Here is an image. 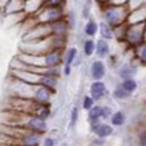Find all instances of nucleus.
<instances>
[{
  "mask_svg": "<svg viewBox=\"0 0 146 146\" xmlns=\"http://www.w3.org/2000/svg\"><path fill=\"white\" fill-rule=\"evenodd\" d=\"M10 80V89H8V95L10 96H18V98H26V99H31L39 103H52L53 96L56 92L53 89L43 87V85H34V84H29L21 80H16L14 77H8Z\"/></svg>",
  "mask_w": 146,
  "mask_h": 146,
  "instance_id": "1",
  "label": "nucleus"
},
{
  "mask_svg": "<svg viewBox=\"0 0 146 146\" xmlns=\"http://www.w3.org/2000/svg\"><path fill=\"white\" fill-rule=\"evenodd\" d=\"M11 114V119H8V125L10 126H15V127H22V129H26V130H31L36 131L42 135H45L47 131H49V123L47 119L38 116L35 114H29V112H21V111H14L10 110Z\"/></svg>",
  "mask_w": 146,
  "mask_h": 146,
  "instance_id": "2",
  "label": "nucleus"
},
{
  "mask_svg": "<svg viewBox=\"0 0 146 146\" xmlns=\"http://www.w3.org/2000/svg\"><path fill=\"white\" fill-rule=\"evenodd\" d=\"M10 76L16 78V80L25 81V83L47 87V88L53 89L54 92H57L58 85H60V78H61V77H57V76L41 74V73H35V72H31V70L19 69V68H10Z\"/></svg>",
  "mask_w": 146,
  "mask_h": 146,
  "instance_id": "3",
  "label": "nucleus"
},
{
  "mask_svg": "<svg viewBox=\"0 0 146 146\" xmlns=\"http://www.w3.org/2000/svg\"><path fill=\"white\" fill-rule=\"evenodd\" d=\"M16 58L21 61L35 66H53V65H62L64 64V50L62 49H54L46 53L39 54H29V53H19Z\"/></svg>",
  "mask_w": 146,
  "mask_h": 146,
  "instance_id": "4",
  "label": "nucleus"
},
{
  "mask_svg": "<svg viewBox=\"0 0 146 146\" xmlns=\"http://www.w3.org/2000/svg\"><path fill=\"white\" fill-rule=\"evenodd\" d=\"M130 12L129 4H114L108 3L100 7V15L102 19L108 22L111 26H119L123 23H127V16Z\"/></svg>",
  "mask_w": 146,
  "mask_h": 146,
  "instance_id": "5",
  "label": "nucleus"
},
{
  "mask_svg": "<svg viewBox=\"0 0 146 146\" xmlns=\"http://www.w3.org/2000/svg\"><path fill=\"white\" fill-rule=\"evenodd\" d=\"M145 42V23H127L123 42L127 49L133 50L134 47Z\"/></svg>",
  "mask_w": 146,
  "mask_h": 146,
  "instance_id": "6",
  "label": "nucleus"
},
{
  "mask_svg": "<svg viewBox=\"0 0 146 146\" xmlns=\"http://www.w3.org/2000/svg\"><path fill=\"white\" fill-rule=\"evenodd\" d=\"M66 11L65 7H56V5H43L41 11L33 16L35 23H46L50 25L53 22L60 21L62 18H66Z\"/></svg>",
  "mask_w": 146,
  "mask_h": 146,
  "instance_id": "7",
  "label": "nucleus"
},
{
  "mask_svg": "<svg viewBox=\"0 0 146 146\" xmlns=\"http://www.w3.org/2000/svg\"><path fill=\"white\" fill-rule=\"evenodd\" d=\"M15 127V126H14ZM18 134H12L11 138L16 139L18 143H21L23 146H39L42 145V139L43 135L36 133V131L31 130H26V129H22V127H15Z\"/></svg>",
  "mask_w": 146,
  "mask_h": 146,
  "instance_id": "8",
  "label": "nucleus"
},
{
  "mask_svg": "<svg viewBox=\"0 0 146 146\" xmlns=\"http://www.w3.org/2000/svg\"><path fill=\"white\" fill-rule=\"evenodd\" d=\"M139 68H141V64H139V61H138V60L133 56L130 61L119 64V66L116 68V76L119 77V80L135 77L137 74H138Z\"/></svg>",
  "mask_w": 146,
  "mask_h": 146,
  "instance_id": "9",
  "label": "nucleus"
},
{
  "mask_svg": "<svg viewBox=\"0 0 146 146\" xmlns=\"http://www.w3.org/2000/svg\"><path fill=\"white\" fill-rule=\"evenodd\" d=\"M88 125H89V133L96 137L107 139L111 135H114L115 127L111 123H108L107 120H96V122H92V123H88Z\"/></svg>",
  "mask_w": 146,
  "mask_h": 146,
  "instance_id": "10",
  "label": "nucleus"
},
{
  "mask_svg": "<svg viewBox=\"0 0 146 146\" xmlns=\"http://www.w3.org/2000/svg\"><path fill=\"white\" fill-rule=\"evenodd\" d=\"M89 95L94 98L96 103H100L108 96L107 84L103 80H92V83L89 85Z\"/></svg>",
  "mask_w": 146,
  "mask_h": 146,
  "instance_id": "11",
  "label": "nucleus"
},
{
  "mask_svg": "<svg viewBox=\"0 0 146 146\" xmlns=\"http://www.w3.org/2000/svg\"><path fill=\"white\" fill-rule=\"evenodd\" d=\"M89 76L92 80H104L107 76V64L102 58L94 60L89 65Z\"/></svg>",
  "mask_w": 146,
  "mask_h": 146,
  "instance_id": "12",
  "label": "nucleus"
},
{
  "mask_svg": "<svg viewBox=\"0 0 146 146\" xmlns=\"http://www.w3.org/2000/svg\"><path fill=\"white\" fill-rule=\"evenodd\" d=\"M72 30V26L69 23L68 18H62L60 21H56L50 23V31L53 35H61V36H69Z\"/></svg>",
  "mask_w": 146,
  "mask_h": 146,
  "instance_id": "13",
  "label": "nucleus"
},
{
  "mask_svg": "<svg viewBox=\"0 0 146 146\" xmlns=\"http://www.w3.org/2000/svg\"><path fill=\"white\" fill-rule=\"evenodd\" d=\"M146 22V1L131 8L127 16V23H145Z\"/></svg>",
  "mask_w": 146,
  "mask_h": 146,
  "instance_id": "14",
  "label": "nucleus"
},
{
  "mask_svg": "<svg viewBox=\"0 0 146 146\" xmlns=\"http://www.w3.org/2000/svg\"><path fill=\"white\" fill-rule=\"evenodd\" d=\"M111 54V46H110V41L99 38L96 41V49H95V56L102 60H107L108 56Z\"/></svg>",
  "mask_w": 146,
  "mask_h": 146,
  "instance_id": "15",
  "label": "nucleus"
},
{
  "mask_svg": "<svg viewBox=\"0 0 146 146\" xmlns=\"http://www.w3.org/2000/svg\"><path fill=\"white\" fill-rule=\"evenodd\" d=\"M83 33L87 38H95L98 35V33H99V22L96 21L95 18H92V16L88 18L85 25H84Z\"/></svg>",
  "mask_w": 146,
  "mask_h": 146,
  "instance_id": "16",
  "label": "nucleus"
},
{
  "mask_svg": "<svg viewBox=\"0 0 146 146\" xmlns=\"http://www.w3.org/2000/svg\"><path fill=\"white\" fill-rule=\"evenodd\" d=\"M45 5V0H25V12L29 16L36 15Z\"/></svg>",
  "mask_w": 146,
  "mask_h": 146,
  "instance_id": "17",
  "label": "nucleus"
},
{
  "mask_svg": "<svg viewBox=\"0 0 146 146\" xmlns=\"http://www.w3.org/2000/svg\"><path fill=\"white\" fill-rule=\"evenodd\" d=\"M99 36L103 38V39H107V41H112L115 38V34H114V26H111L108 22L106 21H102L99 22Z\"/></svg>",
  "mask_w": 146,
  "mask_h": 146,
  "instance_id": "18",
  "label": "nucleus"
},
{
  "mask_svg": "<svg viewBox=\"0 0 146 146\" xmlns=\"http://www.w3.org/2000/svg\"><path fill=\"white\" fill-rule=\"evenodd\" d=\"M25 11V0H10L8 4L5 5L3 10V14L5 15H11V14H18V12H23Z\"/></svg>",
  "mask_w": 146,
  "mask_h": 146,
  "instance_id": "19",
  "label": "nucleus"
},
{
  "mask_svg": "<svg viewBox=\"0 0 146 146\" xmlns=\"http://www.w3.org/2000/svg\"><path fill=\"white\" fill-rule=\"evenodd\" d=\"M111 96H112V99L116 100V102H127L133 95H131L130 92H127V91L122 87V84L118 83V84H115L114 89H112V92H111Z\"/></svg>",
  "mask_w": 146,
  "mask_h": 146,
  "instance_id": "20",
  "label": "nucleus"
},
{
  "mask_svg": "<svg viewBox=\"0 0 146 146\" xmlns=\"http://www.w3.org/2000/svg\"><path fill=\"white\" fill-rule=\"evenodd\" d=\"M127 122V115L123 110H116L112 112L111 118H110V123L114 127H123Z\"/></svg>",
  "mask_w": 146,
  "mask_h": 146,
  "instance_id": "21",
  "label": "nucleus"
},
{
  "mask_svg": "<svg viewBox=\"0 0 146 146\" xmlns=\"http://www.w3.org/2000/svg\"><path fill=\"white\" fill-rule=\"evenodd\" d=\"M96 120H103L102 119V104L100 103H96L94 107H91L87 111V122L92 123Z\"/></svg>",
  "mask_w": 146,
  "mask_h": 146,
  "instance_id": "22",
  "label": "nucleus"
},
{
  "mask_svg": "<svg viewBox=\"0 0 146 146\" xmlns=\"http://www.w3.org/2000/svg\"><path fill=\"white\" fill-rule=\"evenodd\" d=\"M81 49H83L84 57H92L95 54V49H96V41H95L94 38L84 39L83 45H81Z\"/></svg>",
  "mask_w": 146,
  "mask_h": 146,
  "instance_id": "23",
  "label": "nucleus"
},
{
  "mask_svg": "<svg viewBox=\"0 0 146 146\" xmlns=\"http://www.w3.org/2000/svg\"><path fill=\"white\" fill-rule=\"evenodd\" d=\"M133 56L139 61L141 66H145V64H146V42H143V43H141V45H138L137 47L133 49Z\"/></svg>",
  "mask_w": 146,
  "mask_h": 146,
  "instance_id": "24",
  "label": "nucleus"
},
{
  "mask_svg": "<svg viewBox=\"0 0 146 146\" xmlns=\"http://www.w3.org/2000/svg\"><path fill=\"white\" fill-rule=\"evenodd\" d=\"M77 56H78V49L76 46H70L68 49H65L64 50V64L73 66V62H74Z\"/></svg>",
  "mask_w": 146,
  "mask_h": 146,
  "instance_id": "25",
  "label": "nucleus"
},
{
  "mask_svg": "<svg viewBox=\"0 0 146 146\" xmlns=\"http://www.w3.org/2000/svg\"><path fill=\"white\" fill-rule=\"evenodd\" d=\"M120 84H122V87H123L127 92H130L131 95L135 94L137 91H138V87H139V84H138V81L135 80V77H130V78L120 80Z\"/></svg>",
  "mask_w": 146,
  "mask_h": 146,
  "instance_id": "26",
  "label": "nucleus"
},
{
  "mask_svg": "<svg viewBox=\"0 0 146 146\" xmlns=\"http://www.w3.org/2000/svg\"><path fill=\"white\" fill-rule=\"evenodd\" d=\"M80 118V108L77 106H73L70 110V115H69V129H74Z\"/></svg>",
  "mask_w": 146,
  "mask_h": 146,
  "instance_id": "27",
  "label": "nucleus"
},
{
  "mask_svg": "<svg viewBox=\"0 0 146 146\" xmlns=\"http://www.w3.org/2000/svg\"><path fill=\"white\" fill-rule=\"evenodd\" d=\"M96 104V102H95V99L91 96V95H84L83 99H81V108L84 110V111H88L91 107H94V106Z\"/></svg>",
  "mask_w": 146,
  "mask_h": 146,
  "instance_id": "28",
  "label": "nucleus"
},
{
  "mask_svg": "<svg viewBox=\"0 0 146 146\" xmlns=\"http://www.w3.org/2000/svg\"><path fill=\"white\" fill-rule=\"evenodd\" d=\"M137 143L141 146H146V125H143L139 129L138 134H137Z\"/></svg>",
  "mask_w": 146,
  "mask_h": 146,
  "instance_id": "29",
  "label": "nucleus"
},
{
  "mask_svg": "<svg viewBox=\"0 0 146 146\" xmlns=\"http://www.w3.org/2000/svg\"><path fill=\"white\" fill-rule=\"evenodd\" d=\"M92 1H94V0H85V1H84L81 16H83V19H85V21H87L88 18H91V7H92Z\"/></svg>",
  "mask_w": 146,
  "mask_h": 146,
  "instance_id": "30",
  "label": "nucleus"
},
{
  "mask_svg": "<svg viewBox=\"0 0 146 146\" xmlns=\"http://www.w3.org/2000/svg\"><path fill=\"white\" fill-rule=\"evenodd\" d=\"M114 112V110L111 106H107V104H102V119L103 120H110L111 115Z\"/></svg>",
  "mask_w": 146,
  "mask_h": 146,
  "instance_id": "31",
  "label": "nucleus"
},
{
  "mask_svg": "<svg viewBox=\"0 0 146 146\" xmlns=\"http://www.w3.org/2000/svg\"><path fill=\"white\" fill-rule=\"evenodd\" d=\"M42 145H43V146H56V145H57V139H56L54 137L43 135V139H42Z\"/></svg>",
  "mask_w": 146,
  "mask_h": 146,
  "instance_id": "32",
  "label": "nucleus"
},
{
  "mask_svg": "<svg viewBox=\"0 0 146 146\" xmlns=\"http://www.w3.org/2000/svg\"><path fill=\"white\" fill-rule=\"evenodd\" d=\"M68 0H45V5H56V7H65Z\"/></svg>",
  "mask_w": 146,
  "mask_h": 146,
  "instance_id": "33",
  "label": "nucleus"
},
{
  "mask_svg": "<svg viewBox=\"0 0 146 146\" xmlns=\"http://www.w3.org/2000/svg\"><path fill=\"white\" fill-rule=\"evenodd\" d=\"M91 145L94 146H104L106 145V139L104 138H100V137H96L95 135L92 139H91V142H89Z\"/></svg>",
  "mask_w": 146,
  "mask_h": 146,
  "instance_id": "34",
  "label": "nucleus"
},
{
  "mask_svg": "<svg viewBox=\"0 0 146 146\" xmlns=\"http://www.w3.org/2000/svg\"><path fill=\"white\" fill-rule=\"evenodd\" d=\"M73 66L72 65H66V64H62V77H69L72 74Z\"/></svg>",
  "mask_w": 146,
  "mask_h": 146,
  "instance_id": "35",
  "label": "nucleus"
},
{
  "mask_svg": "<svg viewBox=\"0 0 146 146\" xmlns=\"http://www.w3.org/2000/svg\"><path fill=\"white\" fill-rule=\"evenodd\" d=\"M96 4L99 5V7H102V5H106L108 4V3H111V0H94Z\"/></svg>",
  "mask_w": 146,
  "mask_h": 146,
  "instance_id": "36",
  "label": "nucleus"
},
{
  "mask_svg": "<svg viewBox=\"0 0 146 146\" xmlns=\"http://www.w3.org/2000/svg\"><path fill=\"white\" fill-rule=\"evenodd\" d=\"M8 1H10V0H0V11H1V12H3V10L5 8V5L8 4Z\"/></svg>",
  "mask_w": 146,
  "mask_h": 146,
  "instance_id": "37",
  "label": "nucleus"
},
{
  "mask_svg": "<svg viewBox=\"0 0 146 146\" xmlns=\"http://www.w3.org/2000/svg\"><path fill=\"white\" fill-rule=\"evenodd\" d=\"M111 3H114V4H127L129 0H111Z\"/></svg>",
  "mask_w": 146,
  "mask_h": 146,
  "instance_id": "38",
  "label": "nucleus"
},
{
  "mask_svg": "<svg viewBox=\"0 0 146 146\" xmlns=\"http://www.w3.org/2000/svg\"><path fill=\"white\" fill-rule=\"evenodd\" d=\"M145 42H146V22H145Z\"/></svg>",
  "mask_w": 146,
  "mask_h": 146,
  "instance_id": "39",
  "label": "nucleus"
},
{
  "mask_svg": "<svg viewBox=\"0 0 146 146\" xmlns=\"http://www.w3.org/2000/svg\"><path fill=\"white\" fill-rule=\"evenodd\" d=\"M143 68H146V64H145V66H143Z\"/></svg>",
  "mask_w": 146,
  "mask_h": 146,
  "instance_id": "40",
  "label": "nucleus"
}]
</instances>
